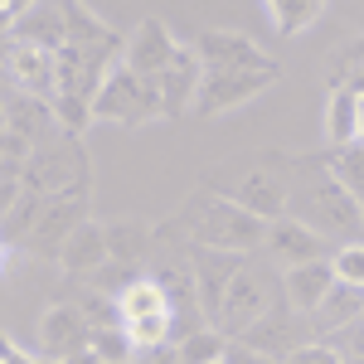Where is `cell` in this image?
Segmentation results:
<instances>
[{"label": "cell", "mask_w": 364, "mask_h": 364, "mask_svg": "<svg viewBox=\"0 0 364 364\" xmlns=\"http://www.w3.org/2000/svg\"><path fill=\"white\" fill-rule=\"evenodd\" d=\"M5 78H10L15 92H29V97L49 102L54 97V54L5 39Z\"/></svg>", "instance_id": "5bb4252c"}, {"label": "cell", "mask_w": 364, "mask_h": 364, "mask_svg": "<svg viewBox=\"0 0 364 364\" xmlns=\"http://www.w3.org/2000/svg\"><path fill=\"white\" fill-rule=\"evenodd\" d=\"M87 112H92V122H117V127L141 132L146 122L161 117V97H156V83H151V78H136L132 68L112 63V68L102 73L97 92L87 97Z\"/></svg>", "instance_id": "277c9868"}, {"label": "cell", "mask_w": 364, "mask_h": 364, "mask_svg": "<svg viewBox=\"0 0 364 364\" xmlns=\"http://www.w3.org/2000/svg\"><path fill=\"white\" fill-rule=\"evenodd\" d=\"M199 58L190 44H180L175 49V58H170L166 68L151 78L156 83V97H161V117H180V112H190V102H195V87H199Z\"/></svg>", "instance_id": "4fadbf2b"}, {"label": "cell", "mask_w": 364, "mask_h": 364, "mask_svg": "<svg viewBox=\"0 0 364 364\" xmlns=\"http://www.w3.org/2000/svg\"><path fill=\"white\" fill-rule=\"evenodd\" d=\"M87 219V195H44L39 214H34V228H29L25 248L34 257H58L63 238Z\"/></svg>", "instance_id": "9c48e42d"}, {"label": "cell", "mask_w": 364, "mask_h": 364, "mask_svg": "<svg viewBox=\"0 0 364 364\" xmlns=\"http://www.w3.org/2000/svg\"><path fill=\"white\" fill-rule=\"evenodd\" d=\"M39 204H44V195H34V190H20V199L10 204V214L0 219V243H25L29 228H34V214H39Z\"/></svg>", "instance_id": "4316f807"}, {"label": "cell", "mask_w": 364, "mask_h": 364, "mask_svg": "<svg viewBox=\"0 0 364 364\" xmlns=\"http://www.w3.org/2000/svg\"><path fill=\"white\" fill-rule=\"evenodd\" d=\"M175 49H180V39H175L156 15H141L136 29L122 39V58H117V63H122V68H132L136 78H156L170 58H175Z\"/></svg>", "instance_id": "30bf717a"}, {"label": "cell", "mask_w": 364, "mask_h": 364, "mask_svg": "<svg viewBox=\"0 0 364 364\" xmlns=\"http://www.w3.org/2000/svg\"><path fill=\"white\" fill-rule=\"evenodd\" d=\"M25 5H29V0H0V39L10 34V25H15V15H20Z\"/></svg>", "instance_id": "e575fe53"}, {"label": "cell", "mask_w": 364, "mask_h": 364, "mask_svg": "<svg viewBox=\"0 0 364 364\" xmlns=\"http://www.w3.org/2000/svg\"><path fill=\"white\" fill-rule=\"evenodd\" d=\"M277 364H345V360H340L326 340H301V345H291Z\"/></svg>", "instance_id": "1f68e13d"}, {"label": "cell", "mask_w": 364, "mask_h": 364, "mask_svg": "<svg viewBox=\"0 0 364 364\" xmlns=\"http://www.w3.org/2000/svg\"><path fill=\"white\" fill-rule=\"evenodd\" d=\"M277 287H282V301H287L291 316H311L326 301V291L336 287V277H331V262L321 257V262H301V267H282Z\"/></svg>", "instance_id": "e0dca14e"}, {"label": "cell", "mask_w": 364, "mask_h": 364, "mask_svg": "<svg viewBox=\"0 0 364 364\" xmlns=\"http://www.w3.org/2000/svg\"><path fill=\"white\" fill-rule=\"evenodd\" d=\"M112 301H117V316H122V321H136V316H156V311H170L166 287H161L156 277H146V272H136V277L127 282V287L117 291Z\"/></svg>", "instance_id": "603a6c76"}, {"label": "cell", "mask_w": 364, "mask_h": 364, "mask_svg": "<svg viewBox=\"0 0 364 364\" xmlns=\"http://www.w3.org/2000/svg\"><path fill=\"white\" fill-rule=\"evenodd\" d=\"M199 185L214 190V195H224V199H233L238 209L257 214L262 224L282 219V209H287V180H282V170H267V156L252 161L248 170H233V180H224V175H204Z\"/></svg>", "instance_id": "8992f818"}, {"label": "cell", "mask_w": 364, "mask_h": 364, "mask_svg": "<svg viewBox=\"0 0 364 364\" xmlns=\"http://www.w3.org/2000/svg\"><path fill=\"white\" fill-rule=\"evenodd\" d=\"M364 132V87H336L326 102V141L350 146Z\"/></svg>", "instance_id": "d6986e66"}, {"label": "cell", "mask_w": 364, "mask_h": 364, "mask_svg": "<svg viewBox=\"0 0 364 364\" xmlns=\"http://www.w3.org/2000/svg\"><path fill=\"white\" fill-rule=\"evenodd\" d=\"M20 190H25V185H20V180H0V219H5V214H10V204H15V199H20Z\"/></svg>", "instance_id": "d590c367"}, {"label": "cell", "mask_w": 364, "mask_h": 364, "mask_svg": "<svg viewBox=\"0 0 364 364\" xmlns=\"http://www.w3.org/2000/svg\"><path fill=\"white\" fill-rule=\"evenodd\" d=\"M296 166H306V170H296V180L287 185V209L282 214L306 224L311 233H321L326 243H336V238L340 243H360V224H364L360 199L350 190H340L311 156H296Z\"/></svg>", "instance_id": "6da1fadb"}, {"label": "cell", "mask_w": 364, "mask_h": 364, "mask_svg": "<svg viewBox=\"0 0 364 364\" xmlns=\"http://www.w3.org/2000/svg\"><path fill=\"white\" fill-rule=\"evenodd\" d=\"M326 262H331V277H336L340 287H364V252H360V243H340Z\"/></svg>", "instance_id": "4dcf8cb0"}, {"label": "cell", "mask_w": 364, "mask_h": 364, "mask_svg": "<svg viewBox=\"0 0 364 364\" xmlns=\"http://www.w3.org/2000/svg\"><path fill=\"white\" fill-rule=\"evenodd\" d=\"M0 132H5V107H0Z\"/></svg>", "instance_id": "f35d334b"}, {"label": "cell", "mask_w": 364, "mask_h": 364, "mask_svg": "<svg viewBox=\"0 0 364 364\" xmlns=\"http://www.w3.org/2000/svg\"><path fill=\"white\" fill-rule=\"evenodd\" d=\"M209 364H224V355H219V360H209Z\"/></svg>", "instance_id": "ab89813d"}, {"label": "cell", "mask_w": 364, "mask_h": 364, "mask_svg": "<svg viewBox=\"0 0 364 364\" xmlns=\"http://www.w3.org/2000/svg\"><path fill=\"white\" fill-rule=\"evenodd\" d=\"M219 355H224V336L214 326H199V331L175 340V360L180 364H209V360H219Z\"/></svg>", "instance_id": "83f0119b"}, {"label": "cell", "mask_w": 364, "mask_h": 364, "mask_svg": "<svg viewBox=\"0 0 364 364\" xmlns=\"http://www.w3.org/2000/svg\"><path fill=\"white\" fill-rule=\"evenodd\" d=\"M190 49H195L199 68H277V58L243 29H199Z\"/></svg>", "instance_id": "ba28073f"}, {"label": "cell", "mask_w": 364, "mask_h": 364, "mask_svg": "<svg viewBox=\"0 0 364 364\" xmlns=\"http://www.w3.org/2000/svg\"><path fill=\"white\" fill-rule=\"evenodd\" d=\"M0 364H39V360H34V355H25V350H20L15 340L0 331Z\"/></svg>", "instance_id": "836d02e7"}, {"label": "cell", "mask_w": 364, "mask_h": 364, "mask_svg": "<svg viewBox=\"0 0 364 364\" xmlns=\"http://www.w3.org/2000/svg\"><path fill=\"white\" fill-rule=\"evenodd\" d=\"M291 321H296V316L287 311V301H277L267 316H257V321H252L238 340H243V345H252V350H262V355H272V360H282L291 345H301V340H296V331H291Z\"/></svg>", "instance_id": "44dd1931"}, {"label": "cell", "mask_w": 364, "mask_h": 364, "mask_svg": "<svg viewBox=\"0 0 364 364\" xmlns=\"http://www.w3.org/2000/svg\"><path fill=\"white\" fill-rule=\"evenodd\" d=\"M58 267L68 272V277H87V272H97L102 262H107V243H102V224L87 214L83 224L73 228L68 238H63V248H58L54 257Z\"/></svg>", "instance_id": "ac0fdd59"}, {"label": "cell", "mask_w": 364, "mask_h": 364, "mask_svg": "<svg viewBox=\"0 0 364 364\" xmlns=\"http://www.w3.org/2000/svg\"><path fill=\"white\" fill-rule=\"evenodd\" d=\"M102 243H107V262L141 272V262L151 252V228L141 219H112V224H102Z\"/></svg>", "instance_id": "ffe728a7"}, {"label": "cell", "mask_w": 364, "mask_h": 364, "mask_svg": "<svg viewBox=\"0 0 364 364\" xmlns=\"http://www.w3.org/2000/svg\"><path fill=\"white\" fill-rule=\"evenodd\" d=\"M311 161L326 170L340 190H350L355 199L364 195V151H360V141H350V146H326V151L311 156Z\"/></svg>", "instance_id": "7402d4cb"}, {"label": "cell", "mask_w": 364, "mask_h": 364, "mask_svg": "<svg viewBox=\"0 0 364 364\" xmlns=\"http://www.w3.org/2000/svg\"><path fill=\"white\" fill-rule=\"evenodd\" d=\"M360 306H364V296H360V287H331L326 291V301L311 311L316 316V331H326V336H336V331H345V326H360Z\"/></svg>", "instance_id": "cb8c5ba5"}, {"label": "cell", "mask_w": 364, "mask_h": 364, "mask_svg": "<svg viewBox=\"0 0 364 364\" xmlns=\"http://www.w3.org/2000/svg\"><path fill=\"white\" fill-rule=\"evenodd\" d=\"M54 364H102L92 350H73V355H63V360H54Z\"/></svg>", "instance_id": "8d00e7d4"}, {"label": "cell", "mask_w": 364, "mask_h": 364, "mask_svg": "<svg viewBox=\"0 0 364 364\" xmlns=\"http://www.w3.org/2000/svg\"><path fill=\"white\" fill-rule=\"evenodd\" d=\"M87 336H92V326L83 321V311L68 306V301H58L39 316V355L44 360H63L73 350H87Z\"/></svg>", "instance_id": "2e32d148"}, {"label": "cell", "mask_w": 364, "mask_h": 364, "mask_svg": "<svg viewBox=\"0 0 364 364\" xmlns=\"http://www.w3.org/2000/svg\"><path fill=\"white\" fill-rule=\"evenodd\" d=\"M277 78H282V68H204L190 112H199V117L233 112V107L252 102L257 92H267Z\"/></svg>", "instance_id": "52a82bcc"}, {"label": "cell", "mask_w": 364, "mask_h": 364, "mask_svg": "<svg viewBox=\"0 0 364 364\" xmlns=\"http://www.w3.org/2000/svg\"><path fill=\"white\" fill-rule=\"evenodd\" d=\"M170 311H156V316H136V321H122V336L132 345V355H146V350H156V345H166L170 340Z\"/></svg>", "instance_id": "484cf974"}, {"label": "cell", "mask_w": 364, "mask_h": 364, "mask_svg": "<svg viewBox=\"0 0 364 364\" xmlns=\"http://www.w3.org/2000/svg\"><path fill=\"white\" fill-rule=\"evenodd\" d=\"M262 248L277 257V267H301V262H321V257H331L336 243H326L321 233H311L306 224H296V219H272L267 233H262Z\"/></svg>", "instance_id": "7c38bea8"}, {"label": "cell", "mask_w": 364, "mask_h": 364, "mask_svg": "<svg viewBox=\"0 0 364 364\" xmlns=\"http://www.w3.org/2000/svg\"><path fill=\"white\" fill-rule=\"evenodd\" d=\"M20 185L34 195H87V156L78 136H49L29 146L25 166H20Z\"/></svg>", "instance_id": "3957f363"}, {"label": "cell", "mask_w": 364, "mask_h": 364, "mask_svg": "<svg viewBox=\"0 0 364 364\" xmlns=\"http://www.w3.org/2000/svg\"><path fill=\"white\" fill-rule=\"evenodd\" d=\"M272 306H277V277H272V267H262V262L243 257V262H238V272L228 277L224 296H219L214 331H219L224 340H238L257 316H267Z\"/></svg>", "instance_id": "5b68a950"}, {"label": "cell", "mask_w": 364, "mask_h": 364, "mask_svg": "<svg viewBox=\"0 0 364 364\" xmlns=\"http://www.w3.org/2000/svg\"><path fill=\"white\" fill-rule=\"evenodd\" d=\"M360 68H364V44H360V39H350V44L340 49V58H336V68H331V78H326V87H331V92H336V87H364Z\"/></svg>", "instance_id": "f546056e"}, {"label": "cell", "mask_w": 364, "mask_h": 364, "mask_svg": "<svg viewBox=\"0 0 364 364\" xmlns=\"http://www.w3.org/2000/svg\"><path fill=\"white\" fill-rule=\"evenodd\" d=\"M224 364H277L272 355H262V350H252L243 340H224Z\"/></svg>", "instance_id": "d6a6232c"}, {"label": "cell", "mask_w": 364, "mask_h": 364, "mask_svg": "<svg viewBox=\"0 0 364 364\" xmlns=\"http://www.w3.org/2000/svg\"><path fill=\"white\" fill-rule=\"evenodd\" d=\"M175 228H180L185 243H195V248L238 252V257H252V252L262 248V233H267V224H262L257 214L238 209L233 199L214 195V190H204V185H195L190 199L180 204Z\"/></svg>", "instance_id": "7a4b0ae2"}, {"label": "cell", "mask_w": 364, "mask_h": 364, "mask_svg": "<svg viewBox=\"0 0 364 364\" xmlns=\"http://www.w3.org/2000/svg\"><path fill=\"white\" fill-rule=\"evenodd\" d=\"M262 5H267V15H272V29H277L282 39H291V34H306V29L326 15L331 0H262Z\"/></svg>", "instance_id": "d4e9b609"}, {"label": "cell", "mask_w": 364, "mask_h": 364, "mask_svg": "<svg viewBox=\"0 0 364 364\" xmlns=\"http://www.w3.org/2000/svg\"><path fill=\"white\" fill-rule=\"evenodd\" d=\"M190 287H195V306L204 316V326H214V316H219V296H224L228 277L238 272V252H214V248H195L190 243Z\"/></svg>", "instance_id": "8fae6325"}, {"label": "cell", "mask_w": 364, "mask_h": 364, "mask_svg": "<svg viewBox=\"0 0 364 364\" xmlns=\"http://www.w3.org/2000/svg\"><path fill=\"white\" fill-rule=\"evenodd\" d=\"M87 350L102 364H132V345L122 336V326H97V331L87 336Z\"/></svg>", "instance_id": "f1b7e54d"}, {"label": "cell", "mask_w": 364, "mask_h": 364, "mask_svg": "<svg viewBox=\"0 0 364 364\" xmlns=\"http://www.w3.org/2000/svg\"><path fill=\"white\" fill-rule=\"evenodd\" d=\"M5 262H10V243H0V272H5Z\"/></svg>", "instance_id": "74e56055"}, {"label": "cell", "mask_w": 364, "mask_h": 364, "mask_svg": "<svg viewBox=\"0 0 364 364\" xmlns=\"http://www.w3.org/2000/svg\"><path fill=\"white\" fill-rule=\"evenodd\" d=\"M5 39L44 49V54H58L63 49V0H29L25 10L15 15V25H10Z\"/></svg>", "instance_id": "9a60e30c"}]
</instances>
